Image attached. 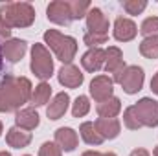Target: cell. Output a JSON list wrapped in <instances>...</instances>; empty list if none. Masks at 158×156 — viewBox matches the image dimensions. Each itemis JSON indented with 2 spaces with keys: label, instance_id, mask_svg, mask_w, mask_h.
Returning a JSON list of instances; mask_svg holds the SVG:
<instances>
[{
  "label": "cell",
  "instance_id": "cell-1",
  "mask_svg": "<svg viewBox=\"0 0 158 156\" xmlns=\"http://www.w3.org/2000/svg\"><path fill=\"white\" fill-rule=\"evenodd\" d=\"M30 99H31L30 79L7 76L0 81V112H13Z\"/></svg>",
  "mask_w": 158,
  "mask_h": 156
},
{
  "label": "cell",
  "instance_id": "cell-2",
  "mask_svg": "<svg viewBox=\"0 0 158 156\" xmlns=\"http://www.w3.org/2000/svg\"><path fill=\"white\" fill-rule=\"evenodd\" d=\"M0 18L9 28H28L35 20V9L26 2H11L0 7Z\"/></svg>",
  "mask_w": 158,
  "mask_h": 156
},
{
  "label": "cell",
  "instance_id": "cell-3",
  "mask_svg": "<svg viewBox=\"0 0 158 156\" xmlns=\"http://www.w3.org/2000/svg\"><path fill=\"white\" fill-rule=\"evenodd\" d=\"M44 40H46V44L53 50V53L57 55L59 61L70 64V61L76 57L77 40L74 39V37L63 35V33H59L57 30H48V31L44 33Z\"/></svg>",
  "mask_w": 158,
  "mask_h": 156
},
{
  "label": "cell",
  "instance_id": "cell-4",
  "mask_svg": "<svg viewBox=\"0 0 158 156\" xmlns=\"http://www.w3.org/2000/svg\"><path fill=\"white\" fill-rule=\"evenodd\" d=\"M31 72L39 79H50L53 72V59L44 44H33L31 48Z\"/></svg>",
  "mask_w": 158,
  "mask_h": 156
},
{
  "label": "cell",
  "instance_id": "cell-5",
  "mask_svg": "<svg viewBox=\"0 0 158 156\" xmlns=\"http://www.w3.org/2000/svg\"><path fill=\"white\" fill-rule=\"evenodd\" d=\"M143 70L140 66H125L121 72L114 74V81L123 86L127 94H136L143 86Z\"/></svg>",
  "mask_w": 158,
  "mask_h": 156
},
{
  "label": "cell",
  "instance_id": "cell-6",
  "mask_svg": "<svg viewBox=\"0 0 158 156\" xmlns=\"http://www.w3.org/2000/svg\"><path fill=\"white\" fill-rule=\"evenodd\" d=\"M132 110L142 127H156L158 125V101L151 97H143L136 105H132Z\"/></svg>",
  "mask_w": 158,
  "mask_h": 156
},
{
  "label": "cell",
  "instance_id": "cell-7",
  "mask_svg": "<svg viewBox=\"0 0 158 156\" xmlns=\"http://www.w3.org/2000/svg\"><path fill=\"white\" fill-rule=\"evenodd\" d=\"M112 92H114V83L112 79H109L107 76H98V77L92 79L90 83V96L101 103L109 97H112Z\"/></svg>",
  "mask_w": 158,
  "mask_h": 156
},
{
  "label": "cell",
  "instance_id": "cell-8",
  "mask_svg": "<svg viewBox=\"0 0 158 156\" xmlns=\"http://www.w3.org/2000/svg\"><path fill=\"white\" fill-rule=\"evenodd\" d=\"M48 18L55 24H68L72 20V11H70V2L57 0L48 6Z\"/></svg>",
  "mask_w": 158,
  "mask_h": 156
},
{
  "label": "cell",
  "instance_id": "cell-9",
  "mask_svg": "<svg viewBox=\"0 0 158 156\" xmlns=\"http://www.w3.org/2000/svg\"><path fill=\"white\" fill-rule=\"evenodd\" d=\"M86 26H88L90 33L107 35V31H109V20L103 15V11L98 7H90V11L86 13Z\"/></svg>",
  "mask_w": 158,
  "mask_h": 156
},
{
  "label": "cell",
  "instance_id": "cell-10",
  "mask_svg": "<svg viewBox=\"0 0 158 156\" xmlns=\"http://www.w3.org/2000/svg\"><path fill=\"white\" fill-rule=\"evenodd\" d=\"M77 142H79L77 132H76L74 129H70V127H61V129L55 130V143L59 145L61 151H66V153L74 151V149L77 147Z\"/></svg>",
  "mask_w": 158,
  "mask_h": 156
},
{
  "label": "cell",
  "instance_id": "cell-11",
  "mask_svg": "<svg viewBox=\"0 0 158 156\" xmlns=\"http://www.w3.org/2000/svg\"><path fill=\"white\" fill-rule=\"evenodd\" d=\"M83 79L85 77H83L81 70L77 66H74V64H64L59 70V83L63 86H66V88H77V86H81Z\"/></svg>",
  "mask_w": 158,
  "mask_h": 156
},
{
  "label": "cell",
  "instance_id": "cell-12",
  "mask_svg": "<svg viewBox=\"0 0 158 156\" xmlns=\"http://www.w3.org/2000/svg\"><path fill=\"white\" fill-rule=\"evenodd\" d=\"M81 64L86 72H98L101 66H105V50L101 48H90L83 59H81Z\"/></svg>",
  "mask_w": 158,
  "mask_h": 156
},
{
  "label": "cell",
  "instance_id": "cell-13",
  "mask_svg": "<svg viewBox=\"0 0 158 156\" xmlns=\"http://www.w3.org/2000/svg\"><path fill=\"white\" fill-rule=\"evenodd\" d=\"M138 30H136V24L131 20V18H123L119 17L114 22V37L121 42H127V40H132L136 37Z\"/></svg>",
  "mask_w": 158,
  "mask_h": 156
},
{
  "label": "cell",
  "instance_id": "cell-14",
  "mask_svg": "<svg viewBox=\"0 0 158 156\" xmlns=\"http://www.w3.org/2000/svg\"><path fill=\"white\" fill-rule=\"evenodd\" d=\"M94 125H96V129H98V132L101 134L103 140L116 138L119 134V129H121V125H119V121L116 117H99Z\"/></svg>",
  "mask_w": 158,
  "mask_h": 156
},
{
  "label": "cell",
  "instance_id": "cell-15",
  "mask_svg": "<svg viewBox=\"0 0 158 156\" xmlns=\"http://www.w3.org/2000/svg\"><path fill=\"white\" fill-rule=\"evenodd\" d=\"M2 51H4V55H6L7 61L17 63V61H20V59L24 57V53H26V42L20 40V39H9V40L4 42Z\"/></svg>",
  "mask_w": 158,
  "mask_h": 156
},
{
  "label": "cell",
  "instance_id": "cell-16",
  "mask_svg": "<svg viewBox=\"0 0 158 156\" xmlns=\"http://www.w3.org/2000/svg\"><path fill=\"white\" fill-rule=\"evenodd\" d=\"M125 68V63H123V53L121 50L116 46H110L107 51H105V70L109 74H118Z\"/></svg>",
  "mask_w": 158,
  "mask_h": 156
},
{
  "label": "cell",
  "instance_id": "cell-17",
  "mask_svg": "<svg viewBox=\"0 0 158 156\" xmlns=\"http://www.w3.org/2000/svg\"><path fill=\"white\" fill-rule=\"evenodd\" d=\"M68 103H70L68 94H64V92L57 94V96L52 99V103L48 105V109H46L48 117H50V119H59L61 116H64V112H66V109H68Z\"/></svg>",
  "mask_w": 158,
  "mask_h": 156
},
{
  "label": "cell",
  "instance_id": "cell-18",
  "mask_svg": "<svg viewBox=\"0 0 158 156\" xmlns=\"http://www.w3.org/2000/svg\"><path fill=\"white\" fill-rule=\"evenodd\" d=\"M6 142L7 145L15 147V149H22V147H28L30 142H31V134L24 129H19V127H13L7 130L6 134Z\"/></svg>",
  "mask_w": 158,
  "mask_h": 156
},
{
  "label": "cell",
  "instance_id": "cell-19",
  "mask_svg": "<svg viewBox=\"0 0 158 156\" xmlns=\"http://www.w3.org/2000/svg\"><path fill=\"white\" fill-rule=\"evenodd\" d=\"M15 123L19 129H24V130H33L35 127H39V114L33 110V109H22L17 112L15 116Z\"/></svg>",
  "mask_w": 158,
  "mask_h": 156
},
{
  "label": "cell",
  "instance_id": "cell-20",
  "mask_svg": "<svg viewBox=\"0 0 158 156\" xmlns=\"http://www.w3.org/2000/svg\"><path fill=\"white\" fill-rule=\"evenodd\" d=\"M121 110V101L118 97H109L101 103H98V114L101 117H116Z\"/></svg>",
  "mask_w": 158,
  "mask_h": 156
},
{
  "label": "cell",
  "instance_id": "cell-21",
  "mask_svg": "<svg viewBox=\"0 0 158 156\" xmlns=\"http://www.w3.org/2000/svg\"><path fill=\"white\" fill-rule=\"evenodd\" d=\"M79 132H81V138H83L88 145H99V143H103L101 134L98 132L96 125H94V123H90V121L83 123V125H81V129H79Z\"/></svg>",
  "mask_w": 158,
  "mask_h": 156
},
{
  "label": "cell",
  "instance_id": "cell-22",
  "mask_svg": "<svg viewBox=\"0 0 158 156\" xmlns=\"http://www.w3.org/2000/svg\"><path fill=\"white\" fill-rule=\"evenodd\" d=\"M50 96H52V86L48 83H40L39 86H35V90L31 92L30 103L33 107H40V105H44V103L50 101Z\"/></svg>",
  "mask_w": 158,
  "mask_h": 156
},
{
  "label": "cell",
  "instance_id": "cell-23",
  "mask_svg": "<svg viewBox=\"0 0 158 156\" xmlns=\"http://www.w3.org/2000/svg\"><path fill=\"white\" fill-rule=\"evenodd\" d=\"M140 53L147 59H158V35L145 37L140 44Z\"/></svg>",
  "mask_w": 158,
  "mask_h": 156
},
{
  "label": "cell",
  "instance_id": "cell-24",
  "mask_svg": "<svg viewBox=\"0 0 158 156\" xmlns=\"http://www.w3.org/2000/svg\"><path fill=\"white\" fill-rule=\"evenodd\" d=\"M88 110H90L88 97H86V96H79L77 99H76V103H74V107H72L74 117H83L85 114H88Z\"/></svg>",
  "mask_w": 158,
  "mask_h": 156
},
{
  "label": "cell",
  "instance_id": "cell-25",
  "mask_svg": "<svg viewBox=\"0 0 158 156\" xmlns=\"http://www.w3.org/2000/svg\"><path fill=\"white\" fill-rule=\"evenodd\" d=\"M70 11H72V20L83 18V17L90 11V2H79V0H74V2H70Z\"/></svg>",
  "mask_w": 158,
  "mask_h": 156
},
{
  "label": "cell",
  "instance_id": "cell-26",
  "mask_svg": "<svg viewBox=\"0 0 158 156\" xmlns=\"http://www.w3.org/2000/svg\"><path fill=\"white\" fill-rule=\"evenodd\" d=\"M140 31L145 35V37H155L158 35V17H149L142 22V28Z\"/></svg>",
  "mask_w": 158,
  "mask_h": 156
},
{
  "label": "cell",
  "instance_id": "cell-27",
  "mask_svg": "<svg viewBox=\"0 0 158 156\" xmlns=\"http://www.w3.org/2000/svg\"><path fill=\"white\" fill-rule=\"evenodd\" d=\"M145 7H147V2H145V0H127V2H123V9H125L129 15H138V13H142Z\"/></svg>",
  "mask_w": 158,
  "mask_h": 156
},
{
  "label": "cell",
  "instance_id": "cell-28",
  "mask_svg": "<svg viewBox=\"0 0 158 156\" xmlns=\"http://www.w3.org/2000/svg\"><path fill=\"white\" fill-rule=\"evenodd\" d=\"M123 121H125L127 129H131V130H136V129L142 127L140 121H138V117H136V114H134V110H132V107H129V109L123 112Z\"/></svg>",
  "mask_w": 158,
  "mask_h": 156
},
{
  "label": "cell",
  "instance_id": "cell-29",
  "mask_svg": "<svg viewBox=\"0 0 158 156\" xmlns=\"http://www.w3.org/2000/svg\"><path fill=\"white\" fill-rule=\"evenodd\" d=\"M109 39V35H98V33H85V44H88L90 48H98L99 44H105Z\"/></svg>",
  "mask_w": 158,
  "mask_h": 156
},
{
  "label": "cell",
  "instance_id": "cell-30",
  "mask_svg": "<svg viewBox=\"0 0 158 156\" xmlns=\"http://www.w3.org/2000/svg\"><path fill=\"white\" fill-rule=\"evenodd\" d=\"M39 156H61V149L57 143H52V142H46L42 143L39 149Z\"/></svg>",
  "mask_w": 158,
  "mask_h": 156
},
{
  "label": "cell",
  "instance_id": "cell-31",
  "mask_svg": "<svg viewBox=\"0 0 158 156\" xmlns=\"http://www.w3.org/2000/svg\"><path fill=\"white\" fill-rule=\"evenodd\" d=\"M9 35H11V28L0 18V39H7Z\"/></svg>",
  "mask_w": 158,
  "mask_h": 156
},
{
  "label": "cell",
  "instance_id": "cell-32",
  "mask_svg": "<svg viewBox=\"0 0 158 156\" xmlns=\"http://www.w3.org/2000/svg\"><path fill=\"white\" fill-rule=\"evenodd\" d=\"M81 156H116L114 153H96V151H86Z\"/></svg>",
  "mask_w": 158,
  "mask_h": 156
},
{
  "label": "cell",
  "instance_id": "cell-33",
  "mask_svg": "<svg viewBox=\"0 0 158 156\" xmlns=\"http://www.w3.org/2000/svg\"><path fill=\"white\" fill-rule=\"evenodd\" d=\"M151 90H153V92L158 96V72H156V76L151 79Z\"/></svg>",
  "mask_w": 158,
  "mask_h": 156
},
{
  "label": "cell",
  "instance_id": "cell-34",
  "mask_svg": "<svg viewBox=\"0 0 158 156\" xmlns=\"http://www.w3.org/2000/svg\"><path fill=\"white\" fill-rule=\"evenodd\" d=\"M131 156H149V153L145 151V149H136V151H132Z\"/></svg>",
  "mask_w": 158,
  "mask_h": 156
},
{
  "label": "cell",
  "instance_id": "cell-35",
  "mask_svg": "<svg viewBox=\"0 0 158 156\" xmlns=\"http://www.w3.org/2000/svg\"><path fill=\"white\" fill-rule=\"evenodd\" d=\"M0 156H11V154H9V153H6V151H2V153H0Z\"/></svg>",
  "mask_w": 158,
  "mask_h": 156
},
{
  "label": "cell",
  "instance_id": "cell-36",
  "mask_svg": "<svg viewBox=\"0 0 158 156\" xmlns=\"http://www.w3.org/2000/svg\"><path fill=\"white\" fill-rule=\"evenodd\" d=\"M155 156H158V145L155 147Z\"/></svg>",
  "mask_w": 158,
  "mask_h": 156
},
{
  "label": "cell",
  "instance_id": "cell-37",
  "mask_svg": "<svg viewBox=\"0 0 158 156\" xmlns=\"http://www.w3.org/2000/svg\"><path fill=\"white\" fill-rule=\"evenodd\" d=\"M0 66H2V53H0Z\"/></svg>",
  "mask_w": 158,
  "mask_h": 156
},
{
  "label": "cell",
  "instance_id": "cell-38",
  "mask_svg": "<svg viewBox=\"0 0 158 156\" xmlns=\"http://www.w3.org/2000/svg\"><path fill=\"white\" fill-rule=\"evenodd\" d=\"M0 134H2V123H0Z\"/></svg>",
  "mask_w": 158,
  "mask_h": 156
},
{
  "label": "cell",
  "instance_id": "cell-39",
  "mask_svg": "<svg viewBox=\"0 0 158 156\" xmlns=\"http://www.w3.org/2000/svg\"><path fill=\"white\" fill-rule=\"evenodd\" d=\"M26 156H30V154H26Z\"/></svg>",
  "mask_w": 158,
  "mask_h": 156
}]
</instances>
